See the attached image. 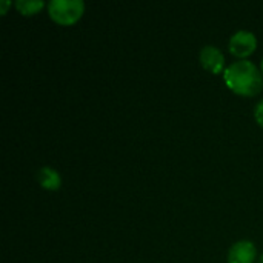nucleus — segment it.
Segmentation results:
<instances>
[{"mask_svg":"<svg viewBox=\"0 0 263 263\" xmlns=\"http://www.w3.org/2000/svg\"><path fill=\"white\" fill-rule=\"evenodd\" d=\"M260 71H262V74H263V59H262V63H260Z\"/></svg>","mask_w":263,"mask_h":263,"instance_id":"nucleus-10","label":"nucleus"},{"mask_svg":"<svg viewBox=\"0 0 263 263\" xmlns=\"http://www.w3.org/2000/svg\"><path fill=\"white\" fill-rule=\"evenodd\" d=\"M15 9L22 14V15H35L39 14L45 6H48L43 0H17L14 3Z\"/></svg>","mask_w":263,"mask_h":263,"instance_id":"nucleus-7","label":"nucleus"},{"mask_svg":"<svg viewBox=\"0 0 263 263\" xmlns=\"http://www.w3.org/2000/svg\"><path fill=\"white\" fill-rule=\"evenodd\" d=\"M37 182L46 191H57L62 186V176L51 166H43L37 171Z\"/></svg>","mask_w":263,"mask_h":263,"instance_id":"nucleus-6","label":"nucleus"},{"mask_svg":"<svg viewBox=\"0 0 263 263\" xmlns=\"http://www.w3.org/2000/svg\"><path fill=\"white\" fill-rule=\"evenodd\" d=\"M257 248L251 240H239L228 251V263H254Z\"/></svg>","mask_w":263,"mask_h":263,"instance_id":"nucleus-5","label":"nucleus"},{"mask_svg":"<svg viewBox=\"0 0 263 263\" xmlns=\"http://www.w3.org/2000/svg\"><path fill=\"white\" fill-rule=\"evenodd\" d=\"M46 8L51 20L60 26L76 25L85 12L82 0H51Z\"/></svg>","mask_w":263,"mask_h":263,"instance_id":"nucleus-2","label":"nucleus"},{"mask_svg":"<svg viewBox=\"0 0 263 263\" xmlns=\"http://www.w3.org/2000/svg\"><path fill=\"white\" fill-rule=\"evenodd\" d=\"M199 60H200V65L203 66V69L214 76L223 74V71L227 69L225 68V55L214 45H205L199 54Z\"/></svg>","mask_w":263,"mask_h":263,"instance_id":"nucleus-4","label":"nucleus"},{"mask_svg":"<svg viewBox=\"0 0 263 263\" xmlns=\"http://www.w3.org/2000/svg\"><path fill=\"white\" fill-rule=\"evenodd\" d=\"M259 263H263V254L260 256V259H259Z\"/></svg>","mask_w":263,"mask_h":263,"instance_id":"nucleus-11","label":"nucleus"},{"mask_svg":"<svg viewBox=\"0 0 263 263\" xmlns=\"http://www.w3.org/2000/svg\"><path fill=\"white\" fill-rule=\"evenodd\" d=\"M257 49V37L254 32L240 29L230 39V52L239 60H247Z\"/></svg>","mask_w":263,"mask_h":263,"instance_id":"nucleus-3","label":"nucleus"},{"mask_svg":"<svg viewBox=\"0 0 263 263\" xmlns=\"http://www.w3.org/2000/svg\"><path fill=\"white\" fill-rule=\"evenodd\" d=\"M223 82L230 91L242 97H256L263 89L262 71L250 60H237L223 71Z\"/></svg>","mask_w":263,"mask_h":263,"instance_id":"nucleus-1","label":"nucleus"},{"mask_svg":"<svg viewBox=\"0 0 263 263\" xmlns=\"http://www.w3.org/2000/svg\"><path fill=\"white\" fill-rule=\"evenodd\" d=\"M12 5V2H8V0H2L0 2V14L5 15L6 14V9Z\"/></svg>","mask_w":263,"mask_h":263,"instance_id":"nucleus-9","label":"nucleus"},{"mask_svg":"<svg viewBox=\"0 0 263 263\" xmlns=\"http://www.w3.org/2000/svg\"><path fill=\"white\" fill-rule=\"evenodd\" d=\"M254 119H256L257 125L263 128V99L262 100H259V103H257L256 108H254Z\"/></svg>","mask_w":263,"mask_h":263,"instance_id":"nucleus-8","label":"nucleus"}]
</instances>
